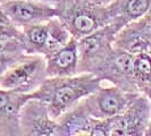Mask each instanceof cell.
<instances>
[{
    "instance_id": "1",
    "label": "cell",
    "mask_w": 151,
    "mask_h": 136,
    "mask_svg": "<svg viewBox=\"0 0 151 136\" xmlns=\"http://www.w3.org/2000/svg\"><path fill=\"white\" fill-rule=\"evenodd\" d=\"M104 84L94 74H77L69 77H48L32 94L47 108L53 119L78 105Z\"/></svg>"
},
{
    "instance_id": "2",
    "label": "cell",
    "mask_w": 151,
    "mask_h": 136,
    "mask_svg": "<svg viewBox=\"0 0 151 136\" xmlns=\"http://www.w3.org/2000/svg\"><path fill=\"white\" fill-rule=\"evenodd\" d=\"M58 17L76 40L111 23L108 6H100L90 0H67Z\"/></svg>"
},
{
    "instance_id": "3",
    "label": "cell",
    "mask_w": 151,
    "mask_h": 136,
    "mask_svg": "<svg viewBox=\"0 0 151 136\" xmlns=\"http://www.w3.org/2000/svg\"><path fill=\"white\" fill-rule=\"evenodd\" d=\"M122 27L116 23H110L84 38L77 40L78 43V74H97L115 50V40Z\"/></svg>"
},
{
    "instance_id": "4",
    "label": "cell",
    "mask_w": 151,
    "mask_h": 136,
    "mask_svg": "<svg viewBox=\"0 0 151 136\" xmlns=\"http://www.w3.org/2000/svg\"><path fill=\"white\" fill-rule=\"evenodd\" d=\"M47 78L45 57L25 53L0 77V87L31 94L38 90Z\"/></svg>"
},
{
    "instance_id": "5",
    "label": "cell",
    "mask_w": 151,
    "mask_h": 136,
    "mask_svg": "<svg viewBox=\"0 0 151 136\" xmlns=\"http://www.w3.org/2000/svg\"><path fill=\"white\" fill-rule=\"evenodd\" d=\"M151 116V100L136 93L119 115L109 119L111 136H144Z\"/></svg>"
},
{
    "instance_id": "6",
    "label": "cell",
    "mask_w": 151,
    "mask_h": 136,
    "mask_svg": "<svg viewBox=\"0 0 151 136\" xmlns=\"http://www.w3.org/2000/svg\"><path fill=\"white\" fill-rule=\"evenodd\" d=\"M135 94L104 83L96 92L83 99V102L93 119H110L119 115Z\"/></svg>"
},
{
    "instance_id": "7",
    "label": "cell",
    "mask_w": 151,
    "mask_h": 136,
    "mask_svg": "<svg viewBox=\"0 0 151 136\" xmlns=\"http://www.w3.org/2000/svg\"><path fill=\"white\" fill-rule=\"evenodd\" d=\"M135 56L115 47V50L96 75L104 83L111 84L129 93H139L134 77Z\"/></svg>"
},
{
    "instance_id": "8",
    "label": "cell",
    "mask_w": 151,
    "mask_h": 136,
    "mask_svg": "<svg viewBox=\"0 0 151 136\" xmlns=\"http://www.w3.org/2000/svg\"><path fill=\"white\" fill-rule=\"evenodd\" d=\"M9 21L18 29L45 23L53 17L59 16V10L38 1L31 0H9L1 5Z\"/></svg>"
},
{
    "instance_id": "9",
    "label": "cell",
    "mask_w": 151,
    "mask_h": 136,
    "mask_svg": "<svg viewBox=\"0 0 151 136\" xmlns=\"http://www.w3.org/2000/svg\"><path fill=\"white\" fill-rule=\"evenodd\" d=\"M18 136H60L56 119L37 99L29 100L23 107L19 117Z\"/></svg>"
},
{
    "instance_id": "10",
    "label": "cell",
    "mask_w": 151,
    "mask_h": 136,
    "mask_svg": "<svg viewBox=\"0 0 151 136\" xmlns=\"http://www.w3.org/2000/svg\"><path fill=\"white\" fill-rule=\"evenodd\" d=\"M32 94L18 93L0 87V135H19V117L25 103Z\"/></svg>"
},
{
    "instance_id": "11",
    "label": "cell",
    "mask_w": 151,
    "mask_h": 136,
    "mask_svg": "<svg viewBox=\"0 0 151 136\" xmlns=\"http://www.w3.org/2000/svg\"><path fill=\"white\" fill-rule=\"evenodd\" d=\"M78 43L72 39L60 50L45 58L48 77H69L78 74Z\"/></svg>"
},
{
    "instance_id": "12",
    "label": "cell",
    "mask_w": 151,
    "mask_h": 136,
    "mask_svg": "<svg viewBox=\"0 0 151 136\" xmlns=\"http://www.w3.org/2000/svg\"><path fill=\"white\" fill-rule=\"evenodd\" d=\"M111 23L122 29L145 16L151 7V0H113L108 5Z\"/></svg>"
},
{
    "instance_id": "13",
    "label": "cell",
    "mask_w": 151,
    "mask_h": 136,
    "mask_svg": "<svg viewBox=\"0 0 151 136\" xmlns=\"http://www.w3.org/2000/svg\"><path fill=\"white\" fill-rule=\"evenodd\" d=\"M60 136H74L81 132H90L93 118L91 117L83 100L56 118Z\"/></svg>"
},
{
    "instance_id": "14",
    "label": "cell",
    "mask_w": 151,
    "mask_h": 136,
    "mask_svg": "<svg viewBox=\"0 0 151 136\" xmlns=\"http://www.w3.org/2000/svg\"><path fill=\"white\" fill-rule=\"evenodd\" d=\"M115 47L132 54L151 53V40L140 27L137 21L123 27L116 35Z\"/></svg>"
},
{
    "instance_id": "15",
    "label": "cell",
    "mask_w": 151,
    "mask_h": 136,
    "mask_svg": "<svg viewBox=\"0 0 151 136\" xmlns=\"http://www.w3.org/2000/svg\"><path fill=\"white\" fill-rule=\"evenodd\" d=\"M47 25H48V39L43 51L45 58H48L49 56L60 50L63 47H65L73 39L72 34L69 33L67 27L58 16L49 19L47 22Z\"/></svg>"
},
{
    "instance_id": "16",
    "label": "cell",
    "mask_w": 151,
    "mask_h": 136,
    "mask_svg": "<svg viewBox=\"0 0 151 136\" xmlns=\"http://www.w3.org/2000/svg\"><path fill=\"white\" fill-rule=\"evenodd\" d=\"M22 39L25 53L43 56L47 39H48V25L45 23L34 24L22 30Z\"/></svg>"
},
{
    "instance_id": "17",
    "label": "cell",
    "mask_w": 151,
    "mask_h": 136,
    "mask_svg": "<svg viewBox=\"0 0 151 136\" xmlns=\"http://www.w3.org/2000/svg\"><path fill=\"white\" fill-rule=\"evenodd\" d=\"M134 77L139 93L144 94L151 100V53L135 54Z\"/></svg>"
},
{
    "instance_id": "18",
    "label": "cell",
    "mask_w": 151,
    "mask_h": 136,
    "mask_svg": "<svg viewBox=\"0 0 151 136\" xmlns=\"http://www.w3.org/2000/svg\"><path fill=\"white\" fill-rule=\"evenodd\" d=\"M22 30L12 22H0V41L22 39Z\"/></svg>"
},
{
    "instance_id": "19",
    "label": "cell",
    "mask_w": 151,
    "mask_h": 136,
    "mask_svg": "<svg viewBox=\"0 0 151 136\" xmlns=\"http://www.w3.org/2000/svg\"><path fill=\"white\" fill-rule=\"evenodd\" d=\"M25 52H5L0 53V77L12 67L16 61H18Z\"/></svg>"
},
{
    "instance_id": "20",
    "label": "cell",
    "mask_w": 151,
    "mask_h": 136,
    "mask_svg": "<svg viewBox=\"0 0 151 136\" xmlns=\"http://www.w3.org/2000/svg\"><path fill=\"white\" fill-rule=\"evenodd\" d=\"M90 136H111L109 119H93L90 128Z\"/></svg>"
},
{
    "instance_id": "21",
    "label": "cell",
    "mask_w": 151,
    "mask_h": 136,
    "mask_svg": "<svg viewBox=\"0 0 151 136\" xmlns=\"http://www.w3.org/2000/svg\"><path fill=\"white\" fill-rule=\"evenodd\" d=\"M5 52H25L23 42L19 39L0 41V53Z\"/></svg>"
},
{
    "instance_id": "22",
    "label": "cell",
    "mask_w": 151,
    "mask_h": 136,
    "mask_svg": "<svg viewBox=\"0 0 151 136\" xmlns=\"http://www.w3.org/2000/svg\"><path fill=\"white\" fill-rule=\"evenodd\" d=\"M33 1H38V2H42V4H45V5H49L51 7L57 8L59 11L67 4V0H33Z\"/></svg>"
},
{
    "instance_id": "23",
    "label": "cell",
    "mask_w": 151,
    "mask_h": 136,
    "mask_svg": "<svg viewBox=\"0 0 151 136\" xmlns=\"http://www.w3.org/2000/svg\"><path fill=\"white\" fill-rule=\"evenodd\" d=\"M0 22H10L9 18H8V16L5 13V10L1 7V5H0Z\"/></svg>"
},
{
    "instance_id": "24",
    "label": "cell",
    "mask_w": 151,
    "mask_h": 136,
    "mask_svg": "<svg viewBox=\"0 0 151 136\" xmlns=\"http://www.w3.org/2000/svg\"><path fill=\"white\" fill-rule=\"evenodd\" d=\"M90 1L97 4V5H100V6H107L109 4V0H90Z\"/></svg>"
},
{
    "instance_id": "25",
    "label": "cell",
    "mask_w": 151,
    "mask_h": 136,
    "mask_svg": "<svg viewBox=\"0 0 151 136\" xmlns=\"http://www.w3.org/2000/svg\"><path fill=\"white\" fill-rule=\"evenodd\" d=\"M144 136H151V116H150V121H149V125H148V128H147V132Z\"/></svg>"
},
{
    "instance_id": "26",
    "label": "cell",
    "mask_w": 151,
    "mask_h": 136,
    "mask_svg": "<svg viewBox=\"0 0 151 136\" xmlns=\"http://www.w3.org/2000/svg\"><path fill=\"white\" fill-rule=\"evenodd\" d=\"M74 136H90V132H81Z\"/></svg>"
},
{
    "instance_id": "27",
    "label": "cell",
    "mask_w": 151,
    "mask_h": 136,
    "mask_svg": "<svg viewBox=\"0 0 151 136\" xmlns=\"http://www.w3.org/2000/svg\"><path fill=\"white\" fill-rule=\"evenodd\" d=\"M9 0H0V5H2V4H5V2H7Z\"/></svg>"
},
{
    "instance_id": "28",
    "label": "cell",
    "mask_w": 151,
    "mask_h": 136,
    "mask_svg": "<svg viewBox=\"0 0 151 136\" xmlns=\"http://www.w3.org/2000/svg\"><path fill=\"white\" fill-rule=\"evenodd\" d=\"M149 15H151V7H150V10H149V13H148Z\"/></svg>"
},
{
    "instance_id": "29",
    "label": "cell",
    "mask_w": 151,
    "mask_h": 136,
    "mask_svg": "<svg viewBox=\"0 0 151 136\" xmlns=\"http://www.w3.org/2000/svg\"><path fill=\"white\" fill-rule=\"evenodd\" d=\"M111 1H113V0H109V2H111Z\"/></svg>"
}]
</instances>
